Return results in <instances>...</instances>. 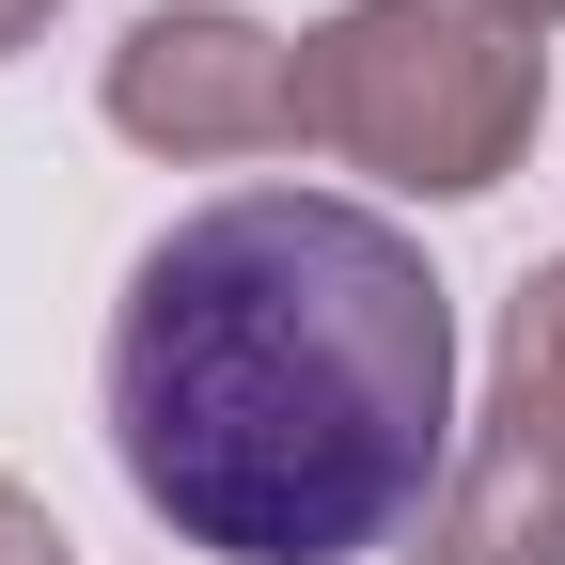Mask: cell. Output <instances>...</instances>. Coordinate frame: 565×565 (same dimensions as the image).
Masks as SVG:
<instances>
[{"label": "cell", "mask_w": 565, "mask_h": 565, "mask_svg": "<svg viewBox=\"0 0 565 565\" xmlns=\"http://www.w3.org/2000/svg\"><path fill=\"white\" fill-rule=\"evenodd\" d=\"M456 299L345 189H221L110 299V456L204 565H362L456 487Z\"/></svg>", "instance_id": "6da1fadb"}, {"label": "cell", "mask_w": 565, "mask_h": 565, "mask_svg": "<svg viewBox=\"0 0 565 565\" xmlns=\"http://www.w3.org/2000/svg\"><path fill=\"white\" fill-rule=\"evenodd\" d=\"M534 95H550V32L519 0H345L299 32V141L424 204L503 189Z\"/></svg>", "instance_id": "7a4b0ae2"}, {"label": "cell", "mask_w": 565, "mask_h": 565, "mask_svg": "<svg viewBox=\"0 0 565 565\" xmlns=\"http://www.w3.org/2000/svg\"><path fill=\"white\" fill-rule=\"evenodd\" d=\"M110 141H141V158H299V47H282L267 17H236V0H141V17L110 32V79H95Z\"/></svg>", "instance_id": "3957f363"}, {"label": "cell", "mask_w": 565, "mask_h": 565, "mask_svg": "<svg viewBox=\"0 0 565 565\" xmlns=\"http://www.w3.org/2000/svg\"><path fill=\"white\" fill-rule=\"evenodd\" d=\"M424 565H565V424L487 393L471 440H456V487L424 519Z\"/></svg>", "instance_id": "277c9868"}, {"label": "cell", "mask_w": 565, "mask_h": 565, "mask_svg": "<svg viewBox=\"0 0 565 565\" xmlns=\"http://www.w3.org/2000/svg\"><path fill=\"white\" fill-rule=\"evenodd\" d=\"M487 393H519L565 424V267H519V299H503V362H487Z\"/></svg>", "instance_id": "5b68a950"}, {"label": "cell", "mask_w": 565, "mask_h": 565, "mask_svg": "<svg viewBox=\"0 0 565 565\" xmlns=\"http://www.w3.org/2000/svg\"><path fill=\"white\" fill-rule=\"evenodd\" d=\"M0 565H79V550H63V519L32 503V487H17V471H0Z\"/></svg>", "instance_id": "8992f818"}, {"label": "cell", "mask_w": 565, "mask_h": 565, "mask_svg": "<svg viewBox=\"0 0 565 565\" xmlns=\"http://www.w3.org/2000/svg\"><path fill=\"white\" fill-rule=\"evenodd\" d=\"M47 17H63V0H0V63H17V47H32Z\"/></svg>", "instance_id": "52a82bcc"}, {"label": "cell", "mask_w": 565, "mask_h": 565, "mask_svg": "<svg viewBox=\"0 0 565 565\" xmlns=\"http://www.w3.org/2000/svg\"><path fill=\"white\" fill-rule=\"evenodd\" d=\"M519 17H534V32H550V17H565V0H519Z\"/></svg>", "instance_id": "ba28073f"}]
</instances>
